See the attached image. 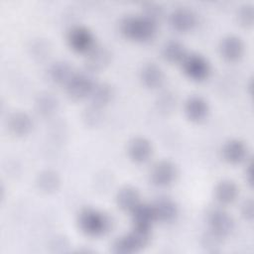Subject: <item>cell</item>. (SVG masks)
<instances>
[{
  "instance_id": "6da1fadb",
  "label": "cell",
  "mask_w": 254,
  "mask_h": 254,
  "mask_svg": "<svg viewBox=\"0 0 254 254\" xmlns=\"http://www.w3.org/2000/svg\"><path fill=\"white\" fill-rule=\"evenodd\" d=\"M119 29L121 34L128 40L145 43L151 41L157 34V22L143 15H128L124 17Z\"/></svg>"
},
{
  "instance_id": "7a4b0ae2",
  "label": "cell",
  "mask_w": 254,
  "mask_h": 254,
  "mask_svg": "<svg viewBox=\"0 0 254 254\" xmlns=\"http://www.w3.org/2000/svg\"><path fill=\"white\" fill-rule=\"evenodd\" d=\"M77 225L83 234L89 237H100L110 230L111 219L101 210L84 207L78 213Z\"/></svg>"
},
{
  "instance_id": "3957f363",
  "label": "cell",
  "mask_w": 254,
  "mask_h": 254,
  "mask_svg": "<svg viewBox=\"0 0 254 254\" xmlns=\"http://www.w3.org/2000/svg\"><path fill=\"white\" fill-rule=\"evenodd\" d=\"M151 239V229L133 226V229L117 237L113 242L112 251L119 254H132L142 250Z\"/></svg>"
},
{
  "instance_id": "277c9868",
  "label": "cell",
  "mask_w": 254,
  "mask_h": 254,
  "mask_svg": "<svg viewBox=\"0 0 254 254\" xmlns=\"http://www.w3.org/2000/svg\"><path fill=\"white\" fill-rule=\"evenodd\" d=\"M181 64L183 71L191 80L202 81L209 76L210 64L208 61L199 54H188Z\"/></svg>"
},
{
  "instance_id": "5b68a950",
  "label": "cell",
  "mask_w": 254,
  "mask_h": 254,
  "mask_svg": "<svg viewBox=\"0 0 254 254\" xmlns=\"http://www.w3.org/2000/svg\"><path fill=\"white\" fill-rule=\"evenodd\" d=\"M95 81L87 72H75L65 85L66 94L73 100L89 97Z\"/></svg>"
},
{
  "instance_id": "8992f818",
  "label": "cell",
  "mask_w": 254,
  "mask_h": 254,
  "mask_svg": "<svg viewBox=\"0 0 254 254\" xmlns=\"http://www.w3.org/2000/svg\"><path fill=\"white\" fill-rule=\"evenodd\" d=\"M66 39L69 48L78 54H87L95 46L92 32L84 26L70 28Z\"/></svg>"
},
{
  "instance_id": "52a82bcc",
  "label": "cell",
  "mask_w": 254,
  "mask_h": 254,
  "mask_svg": "<svg viewBox=\"0 0 254 254\" xmlns=\"http://www.w3.org/2000/svg\"><path fill=\"white\" fill-rule=\"evenodd\" d=\"M207 223L209 231L221 239L230 235L234 229V220L225 210L221 208H212L207 213Z\"/></svg>"
},
{
  "instance_id": "ba28073f",
  "label": "cell",
  "mask_w": 254,
  "mask_h": 254,
  "mask_svg": "<svg viewBox=\"0 0 254 254\" xmlns=\"http://www.w3.org/2000/svg\"><path fill=\"white\" fill-rule=\"evenodd\" d=\"M178 177V168L176 164L170 160H161L157 162L151 172L150 180L152 184L159 188L171 186Z\"/></svg>"
},
{
  "instance_id": "9c48e42d",
  "label": "cell",
  "mask_w": 254,
  "mask_h": 254,
  "mask_svg": "<svg viewBox=\"0 0 254 254\" xmlns=\"http://www.w3.org/2000/svg\"><path fill=\"white\" fill-rule=\"evenodd\" d=\"M169 23L173 30L186 33L191 31L197 24V16L189 7H177L169 15Z\"/></svg>"
},
{
  "instance_id": "30bf717a",
  "label": "cell",
  "mask_w": 254,
  "mask_h": 254,
  "mask_svg": "<svg viewBox=\"0 0 254 254\" xmlns=\"http://www.w3.org/2000/svg\"><path fill=\"white\" fill-rule=\"evenodd\" d=\"M112 54L110 50L104 46H94L85 57V66L90 72L101 71L105 69L111 63Z\"/></svg>"
},
{
  "instance_id": "8fae6325",
  "label": "cell",
  "mask_w": 254,
  "mask_h": 254,
  "mask_svg": "<svg viewBox=\"0 0 254 254\" xmlns=\"http://www.w3.org/2000/svg\"><path fill=\"white\" fill-rule=\"evenodd\" d=\"M127 154L134 163H146L153 154L152 143L145 137H134L128 143Z\"/></svg>"
},
{
  "instance_id": "7c38bea8",
  "label": "cell",
  "mask_w": 254,
  "mask_h": 254,
  "mask_svg": "<svg viewBox=\"0 0 254 254\" xmlns=\"http://www.w3.org/2000/svg\"><path fill=\"white\" fill-rule=\"evenodd\" d=\"M184 110L190 121L199 123L206 119L209 113V106L203 97L199 95H191L186 100Z\"/></svg>"
},
{
  "instance_id": "4fadbf2b",
  "label": "cell",
  "mask_w": 254,
  "mask_h": 254,
  "mask_svg": "<svg viewBox=\"0 0 254 254\" xmlns=\"http://www.w3.org/2000/svg\"><path fill=\"white\" fill-rule=\"evenodd\" d=\"M7 127L10 133L15 136H26L34 127V120L25 111H15L7 118Z\"/></svg>"
},
{
  "instance_id": "5bb4252c",
  "label": "cell",
  "mask_w": 254,
  "mask_h": 254,
  "mask_svg": "<svg viewBox=\"0 0 254 254\" xmlns=\"http://www.w3.org/2000/svg\"><path fill=\"white\" fill-rule=\"evenodd\" d=\"M219 53L227 62H236L244 54V43L238 36L228 35L219 44Z\"/></svg>"
},
{
  "instance_id": "9a60e30c",
  "label": "cell",
  "mask_w": 254,
  "mask_h": 254,
  "mask_svg": "<svg viewBox=\"0 0 254 254\" xmlns=\"http://www.w3.org/2000/svg\"><path fill=\"white\" fill-rule=\"evenodd\" d=\"M156 220L173 222L179 215V207L175 200L170 197H159L152 203Z\"/></svg>"
},
{
  "instance_id": "2e32d148",
  "label": "cell",
  "mask_w": 254,
  "mask_h": 254,
  "mask_svg": "<svg viewBox=\"0 0 254 254\" xmlns=\"http://www.w3.org/2000/svg\"><path fill=\"white\" fill-rule=\"evenodd\" d=\"M222 158L231 165L242 163L247 157V146L239 139L228 140L221 150Z\"/></svg>"
},
{
  "instance_id": "e0dca14e",
  "label": "cell",
  "mask_w": 254,
  "mask_h": 254,
  "mask_svg": "<svg viewBox=\"0 0 254 254\" xmlns=\"http://www.w3.org/2000/svg\"><path fill=\"white\" fill-rule=\"evenodd\" d=\"M140 79L143 85L147 88L156 89L163 85L165 81V73L155 63H147L140 70Z\"/></svg>"
},
{
  "instance_id": "ac0fdd59",
  "label": "cell",
  "mask_w": 254,
  "mask_h": 254,
  "mask_svg": "<svg viewBox=\"0 0 254 254\" xmlns=\"http://www.w3.org/2000/svg\"><path fill=\"white\" fill-rule=\"evenodd\" d=\"M59 108L58 98L51 92L44 91L37 95L34 101L36 113L43 118H50L56 114Z\"/></svg>"
},
{
  "instance_id": "d6986e66",
  "label": "cell",
  "mask_w": 254,
  "mask_h": 254,
  "mask_svg": "<svg viewBox=\"0 0 254 254\" xmlns=\"http://www.w3.org/2000/svg\"><path fill=\"white\" fill-rule=\"evenodd\" d=\"M75 73L72 65L65 61L54 63L48 69V78L55 84L66 85Z\"/></svg>"
},
{
  "instance_id": "ffe728a7",
  "label": "cell",
  "mask_w": 254,
  "mask_h": 254,
  "mask_svg": "<svg viewBox=\"0 0 254 254\" xmlns=\"http://www.w3.org/2000/svg\"><path fill=\"white\" fill-rule=\"evenodd\" d=\"M37 189L43 193H53L59 190L61 186V177L59 173L52 169L41 171L35 181Z\"/></svg>"
},
{
  "instance_id": "44dd1931",
  "label": "cell",
  "mask_w": 254,
  "mask_h": 254,
  "mask_svg": "<svg viewBox=\"0 0 254 254\" xmlns=\"http://www.w3.org/2000/svg\"><path fill=\"white\" fill-rule=\"evenodd\" d=\"M140 192L133 186L122 187L116 194L117 206L123 211H132L141 201Z\"/></svg>"
},
{
  "instance_id": "7402d4cb",
  "label": "cell",
  "mask_w": 254,
  "mask_h": 254,
  "mask_svg": "<svg viewBox=\"0 0 254 254\" xmlns=\"http://www.w3.org/2000/svg\"><path fill=\"white\" fill-rule=\"evenodd\" d=\"M238 188L231 180H221L214 188V197L222 205H227L235 201L238 195Z\"/></svg>"
},
{
  "instance_id": "603a6c76",
  "label": "cell",
  "mask_w": 254,
  "mask_h": 254,
  "mask_svg": "<svg viewBox=\"0 0 254 254\" xmlns=\"http://www.w3.org/2000/svg\"><path fill=\"white\" fill-rule=\"evenodd\" d=\"M133 226L152 229L154 221H156L152 203L140 202L132 211Z\"/></svg>"
},
{
  "instance_id": "cb8c5ba5",
  "label": "cell",
  "mask_w": 254,
  "mask_h": 254,
  "mask_svg": "<svg viewBox=\"0 0 254 254\" xmlns=\"http://www.w3.org/2000/svg\"><path fill=\"white\" fill-rule=\"evenodd\" d=\"M113 96H114V89L111 84L107 82L95 83L89 95L90 104L99 108H103L112 100Z\"/></svg>"
},
{
  "instance_id": "d4e9b609",
  "label": "cell",
  "mask_w": 254,
  "mask_h": 254,
  "mask_svg": "<svg viewBox=\"0 0 254 254\" xmlns=\"http://www.w3.org/2000/svg\"><path fill=\"white\" fill-rule=\"evenodd\" d=\"M187 55L185 46L176 40L168 41L162 49V56L164 60L170 64L182 63Z\"/></svg>"
},
{
  "instance_id": "484cf974",
  "label": "cell",
  "mask_w": 254,
  "mask_h": 254,
  "mask_svg": "<svg viewBox=\"0 0 254 254\" xmlns=\"http://www.w3.org/2000/svg\"><path fill=\"white\" fill-rule=\"evenodd\" d=\"M103 120L102 108L90 104L83 110L82 121L88 127H97Z\"/></svg>"
},
{
  "instance_id": "4316f807",
  "label": "cell",
  "mask_w": 254,
  "mask_h": 254,
  "mask_svg": "<svg viewBox=\"0 0 254 254\" xmlns=\"http://www.w3.org/2000/svg\"><path fill=\"white\" fill-rule=\"evenodd\" d=\"M237 20L239 24L245 28L252 27L254 22V7L252 4L242 5L237 12Z\"/></svg>"
},
{
  "instance_id": "83f0119b",
  "label": "cell",
  "mask_w": 254,
  "mask_h": 254,
  "mask_svg": "<svg viewBox=\"0 0 254 254\" xmlns=\"http://www.w3.org/2000/svg\"><path fill=\"white\" fill-rule=\"evenodd\" d=\"M163 8L160 4L158 3H154V2H147L144 3L142 5V14L143 16L158 22L159 19H161V17L163 16Z\"/></svg>"
},
{
  "instance_id": "f1b7e54d",
  "label": "cell",
  "mask_w": 254,
  "mask_h": 254,
  "mask_svg": "<svg viewBox=\"0 0 254 254\" xmlns=\"http://www.w3.org/2000/svg\"><path fill=\"white\" fill-rule=\"evenodd\" d=\"M30 51H31V55L38 59V60H43L46 59L47 56L50 53V47L48 42L42 40V39H38L36 41H34L30 47Z\"/></svg>"
},
{
  "instance_id": "f546056e",
  "label": "cell",
  "mask_w": 254,
  "mask_h": 254,
  "mask_svg": "<svg viewBox=\"0 0 254 254\" xmlns=\"http://www.w3.org/2000/svg\"><path fill=\"white\" fill-rule=\"evenodd\" d=\"M221 242H222V239L209 230L206 233H204V235L202 236V239H201L202 246L209 252L218 251V248H219Z\"/></svg>"
},
{
  "instance_id": "4dcf8cb0",
  "label": "cell",
  "mask_w": 254,
  "mask_h": 254,
  "mask_svg": "<svg viewBox=\"0 0 254 254\" xmlns=\"http://www.w3.org/2000/svg\"><path fill=\"white\" fill-rule=\"evenodd\" d=\"M175 104H176V99L174 97V94L171 93L170 91L163 92L157 101L158 108L164 112L171 111L174 108Z\"/></svg>"
},
{
  "instance_id": "1f68e13d",
  "label": "cell",
  "mask_w": 254,
  "mask_h": 254,
  "mask_svg": "<svg viewBox=\"0 0 254 254\" xmlns=\"http://www.w3.org/2000/svg\"><path fill=\"white\" fill-rule=\"evenodd\" d=\"M254 208H253V201L252 199L245 200L241 205V215L244 219L251 221L253 219Z\"/></svg>"
},
{
  "instance_id": "d6a6232c",
  "label": "cell",
  "mask_w": 254,
  "mask_h": 254,
  "mask_svg": "<svg viewBox=\"0 0 254 254\" xmlns=\"http://www.w3.org/2000/svg\"><path fill=\"white\" fill-rule=\"evenodd\" d=\"M252 167H253V164L252 162H249L247 165H246V168H245V172H244V175H245V180L247 182V184L251 187L252 186V182H253V171H252Z\"/></svg>"
}]
</instances>
